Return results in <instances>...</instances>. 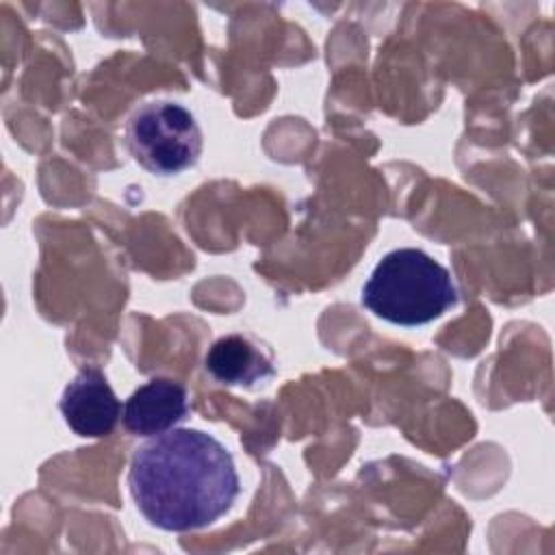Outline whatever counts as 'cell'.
<instances>
[{
  "label": "cell",
  "mask_w": 555,
  "mask_h": 555,
  "mask_svg": "<svg viewBox=\"0 0 555 555\" xmlns=\"http://www.w3.org/2000/svg\"><path fill=\"white\" fill-rule=\"evenodd\" d=\"M141 516L163 531H197L225 516L241 494L232 453L199 429H171L143 442L128 468Z\"/></svg>",
  "instance_id": "obj_1"
},
{
  "label": "cell",
  "mask_w": 555,
  "mask_h": 555,
  "mask_svg": "<svg viewBox=\"0 0 555 555\" xmlns=\"http://www.w3.org/2000/svg\"><path fill=\"white\" fill-rule=\"evenodd\" d=\"M457 299L449 269L416 247L382 256L360 295L369 312L403 327L431 323L455 308Z\"/></svg>",
  "instance_id": "obj_2"
},
{
  "label": "cell",
  "mask_w": 555,
  "mask_h": 555,
  "mask_svg": "<svg viewBox=\"0 0 555 555\" xmlns=\"http://www.w3.org/2000/svg\"><path fill=\"white\" fill-rule=\"evenodd\" d=\"M134 160L156 176H176L199 160L204 139L195 115L171 100L139 106L126 128Z\"/></svg>",
  "instance_id": "obj_3"
},
{
  "label": "cell",
  "mask_w": 555,
  "mask_h": 555,
  "mask_svg": "<svg viewBox=\"0 0 555 555\" xmlns=\"http://www.w3.org/2000/svg\"><path fill=\"white\" fill-rule=\"evenodd\" d=\"M59 410L76 436L104 438L115 429L124 405L98 366H82L65 386Z\"/></svg>",
  "instance_id": "obj_4"
},
{
  "label": "cell",
  "mask_w": 555,
  "mask_h": 555,
  "mask_svg": "<svg viewBox=\"0 0 555 555\" xmlns=\"http://www.w3.org/2000/svg\"><path fill=\"white\" fill-rule=\"evenodd\" d=\"M189 412L186 388L169 377H154L126 399L121 423L132 436H158L182 423Z\"/></svg>",
  "instance_id": "obj_5"
},
{
  "label": "cell",
  "mask_w": 555,
  "mask_h": 555,
  "mask_svg": "<svg viewBox=\"0 0 555 555\" xmlns=\"http://www.w3.org/2000/svg\"><path fill=\"white\" fill-rule=\"evenodd\" d=\"M204 366L215 382L245 388H251L275 373L271 358L243 334L217 338L206 351Z\"/></svg>",
  "instance_id": "obj_6"
}]
</instances>
